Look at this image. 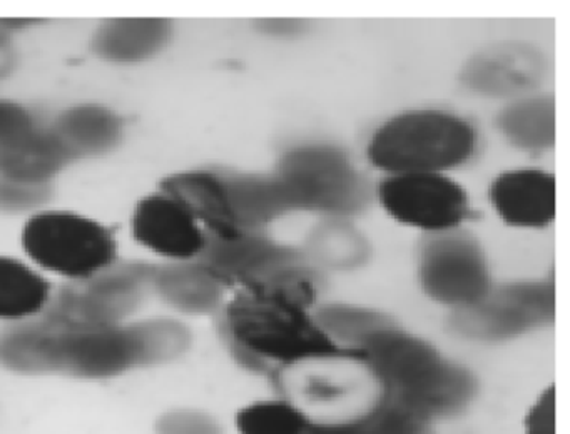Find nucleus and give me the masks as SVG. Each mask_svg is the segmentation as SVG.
Returning <instances> with one entry per match:
<instances>
[{
    "label": "nucleus",
    "mask_w": 570,
    "mask_h": 434,
    "mask_svg": "<svg viewBox=\"0 0 570 434\" xmlns=\"http://www.w3.org/2000/svg\"><path fill=\"white\" fill-rule=\"evenodd\" d=\"M189 334L173 320L138 326H72L46 316L0 337V361L24 373H58L101 379L138 364L178 356Z\"/></svg>",
    "instance_id": "nucleus-1"
},
{
    "label": "nucleus",
    "mask_w": 570,
    "mask_h": 434,
    "mask_svg": "<svg viewBox=\"0 0 570 434\" xmlns=\"http://www.w3.org/2000/svg\"><path fill=\"white\" fill-rule=\"evenodd\" d=\"M358 349L382 384L383 396L426 421L456 413L475 394V379L465 367L449 363L435 347L396 326L372 334Z\"/></svg>",
    "instance_id": "nucleus-2"
},
{
    "label": "nucleus",
    "mask_w": 570,
    "mask_h": 434,
    "mask_svg": "<svg viewBox=\"0 0 570 434\" xmlns=\"http://www.w3.org/2000/svg\"><path fill=\"white\" fill-rule=\"evenodd\" d=\"M226 331L236 357L263 373L272 363L363 361L362 351L330 339L308 309L268 294L243 289L226 309Z\"/></svg>",
    "instance_id": "nucleus-3"
},
{
    "label": "nucleus",
    "mask_w": 570,
    "mask_h": 434,
    "mask_svg": "<svg viewBox=\"0 0 570 434\" xmlns=\"http://www.w3.org/2000/svg\"><path fill=\"white\" fill-rule=\"evenodd\" d=\"M475 134L465 120L443 112H412L386 122L373 137L370 157L396 174H439L465 162Z\"/></svg>",
    "instance_id": "nucleus-4"
},
{
    "label": "nucleus",
    "mask_w": 570,
    "mask_h": 434,
    "mask_svg": "<svg viewBox=\"0 0 570 434\" xmlns=\"http://www.w3.org/2000/svg\"><path fill=\"white\" fill-rule=\"evenodd\" d=\"M22 243L39 266L76 283L115 264L111 233L96 220L76 214H39L26 226Z\"/></svg>",
    "instance_id": "nucleus-5"
},
{
    "label": "nucleus",
    "mask_w": 570,
    "mask_h": 434,
    "mask_svg": "<svg viewBox=\"0 0 570 434\" xmlns=\"http://www.w3.org/2000/svg\"><path fill=\"white\" fill-rule=\"evenodd\" d=\"M279 177L288 186L296 209L352 213L365 200V187L343 154L306 147L283 159Z\"/></svg>",
    "instance_id": "nucleus-6"
},
{
    "label": "nucleus",
    "mask_w": 570,
    "mask_h": 434,
    "mask_svg": "<svg viewBox=\"0 0 570 434\" xmlns=\"http://www.w3.org/2000/svg\"><path fill=\"white\" fill-rule=\"evenodd\" d=\"M155 270L141 264L109 266L62 290L48 316L72 326H115L136 309Z\"/></svg>",
    "instance_id": "nucleus-7"
},
{
    "label": "nucleus",
    "mask_w": 570,
    "mask_h": 434,
    "mask_svg": "<svg viewBox=\"0 0 570 434\" xmlns=\"http://www.w3.org/2000/svg\"><path fill=\"white\" fill-rule=\"evenodd\" d=\"M556 314L552 280L520 283L490 290L480 303L456 310L452 324L463 336L502 341L549 323Z\"/></svg>",
    "instance_id": "nucleus-8"
},
{
    "label": "nucleus",
    "mask_w": 570,
    "mask_h": 434,
    "mask_svg": "<svg viewBox=\"0 0 570 434\" xmlns=\"http://www.w3.org/2000/svg\"><path fill=\"white\" fill-rule=\"evenodd\" d=\"M423 289L436 303L466 309L492 290L485 256L472 237L440 233L425 244L420 263Z\"/></svg>",
    "instance_id": "nucleus-9"
},
{
    "label": "nucleus",
    "mask_w": 570,
    "mask_h": 434,
    "mask_svg": "<svg viewBox=\"0 0 570 434\" xmlns=\"http://www.w3.org/2000/svg\"><path fill=\"white\" fill-rule=\"evenodd\" d=\"M385 209L400 223L420 229H453L469 213L465 190L440 174H400L380 187Z\"/></svg>",
    "instance_id": "nucleus-10"
},
{
    "label": "nucleus",
    "mask_w": 570,
    "mask_h": 434,
    "mask_svg": "<svg viewBox=\"0 0 570 434\" xmlns=\"http://www.w3.org/2000/svg\"><path fill=\"white\" fill-rule=\"evenodd\" d=\"M198 257L199 264L223 286L239 284L243 289H255L279 270L302 260L296 250L253 233H243L233 239L209 234Z\"/></svg>",
    "instance_id": "nucleus-11"
},
{
    "label": "nucleus",
    "mask_w": 570,
    "mask_h": 434,
    "mask_svg": "<svg viewBox=\"0 0 570 434\" xmlns=\"http://www.w3.org/2000/svg\"><path fill=\"white\" fill-rule=\"evenodd\" d=\"M135 236L148 249L179 260L198 257L206 239L199 224L168 194L146 197L139 203Z\"/></svg>",
    "instance_id": "nucleus-12"
},
{
    "label": "nucleus",
    "mask_w": 570,
    "mask_h": 434,
    "mask_svg": "<svg viewBox=\"0 0 570 434\" xmlns=\"http://www.w3.org/2000/svg\"><path fill=\"white\" fill-rule=\"evenodd\" d=\"M546 62L533 47L503 43L476 53L463 70V79L476 92L510 96L532 89L542 79Z\"/></svg>",
    "instance_id": "nucleus-13"
},
{
    "label": "nucleus",
    "mask_w": 570,
    "mask_h": 434,
    "mask_svg": "<svg viewBox=\"0 0 570 434\" xmlns=\"http://www.w3.org/2000/svg\"><path fill=\"white\" fill-rule=\"evenodd\" d=\"M493 206L505 223L542 227L556 216V180L542 170H513L493 183Z\"/></svg>",
    "instance_id": "nucleus-14"
},
{
    "label": "nucleus",
    "mask_w": 570,
    "mask_h": 434,
    "mask_svg": "<svg viewBox=\"0 0 570 434\" xmlns=\"http://www.w3.org/2000/svg\"><path fill=\"white\" fill-rule=\"evenodd\" d=\"M163 187L196 223L205 224L212 236L233 239L243 234L233 214L225 183L218 177L206 172L178 174L166 180Z\"/></svg>",
    "instance_id": "nucleus-15"
},
{
    "label": "nucleus",
    "mask_w": 570,
    "mask_h": 434,
    "mask_svg": "<svg viewBox=\"0 0 570 434\" xmlns=\"http://www.w3.org/2000/svg\"><path fill=\"white\" fill-rule=\"evenodd\" d=\"M239 229L255 230L263 224L296 209L295 199L282 177H235L223 180Z\"/></svg>",
    "instance_id": "nucleus-16"
},
{
    "label": "nucleus",
    "mask_w": 570,
    "mask_h": 434,
    "mask_svg": "<svg viewBox=\"0 0 570 434\" xmlns=\"http://www.w3.org/2000/svg\"><path fill=\"white\" fill-rule=\"evenodd\" d=\"M153 283L169 304L186 313H212L222 303L223 284L199 263L155 270Z\"/></svg>",
    "instance_id": "nucleus-17"
},
{
    "label": "nucleus",
    "mask_w": 570,
    "mask_h": 434,
    "mask_svg": "<svg viewBox=\"0 0 570 434\" xmlns=\"http://www.w3.org/2000/svg\"><path fill=\"white\" fill-rule=\"evenodd\" d=\"M429 421L383 396L363 413L340 421L309 424L305 434H426Z\"/></svg>",
    "instance_id": "nucleus-18"
},
{
    "label": "nucleus",
    "mask_w": 570,
    "mask_h": 434,
    "mask_svg": "<svg viewBox=\"0 0 570 434\" xmlns=\"http://www.w3.org/2000/svg\"><path fill=\"white\" fill-rule=\"evenodd\" d=\"M119 120L115 114L99 106H82L69 110L56 124V139L71 157L108 150L119 137Z\"/></svg>",
    "instance_id": "nucleus-19"
},
{
    "label": "nucleus",
    "mask_w": 570,
    "mask_h": 434,
    "mask_svg": "<svg viewBox=\"0 0 570 434\" xmlns=\"http://www.w3.org/2000/svg\"><path fill=\"white\" fill-rule=\"evenodd\" d=\"M169 23L158 19L115 20L96 37V49L112 60H139L165 46Z\"/></svg>",
    "instance_id": "nucleus-20"
},
{
    "label": "nucleus",
    "mask_w": 570,
    "mask_h": 434,
    "mask_svg": "<svg viewBox=\"0 0 570 434\" xmlns=\"http://www.w3.org/2000/svg\"><path fill=\"white\" fill-rule=\"evenodd\" d=\"M45 277L11 257L0 256V319H26L51 303Z\"/></svg>",
    "instance_id": "nucleus-21"
},
{
    "label": "nucleus",
    "mask_w": 570,
    "mask_h": 434,
    "mask_svg": "<svg viewBox=\"0 0 570 434\" xmlns=\"http://www.w3.org/2000/svg\"><path fill=\"white\" fill-rule=\"evenodd\" d=\"M68 160V154L52 130H36L24 142L0 159V176L21 183L42 184L55 176Z\"/></svg>",
    "instance_id": "nucleus-22"
},
{
    "label": "nucleus",
    "mask_w": 570,
    "mask_h": 434,
    "mask_svg": "<svg viewBox=\"0 0 570 434\" xmlns=\"http://www.w3.org/2000/svg\"><path fill=\"white\" fill-rule=\"evenodd\" d=\"M503 134L525 149H546L556 140V107L550 99L523 100L500 116Z\"/></svg>",
    "instance_id": "nucleus-23"
},
{
    "label": "nucleus",
    "mask_w": 570,
    "mask_h": 434,
    "mask_svg": "<svg viewBox=\"0 0 570 434\" xmlns=\"http://www.w3.org/2000/svg\"><path fill=\"white\" fill-rule=\"evenodd\" d=\"M315 320L330 339L336 344H355V349L372 334L395 326L392 317L386 314L353 306L323 307L316 314Z\"/></svg>",
    "instance_id": "nucleus-24"
},
{
    "label": "nucleus",
    "mask_w": 570,
    "mask_h": 434,
    "mask_svg": "<svg viewBox=\"0 0 570 434\" xmlns=\"http://www.w3.org/2000/svg\"><path fill=\"white\" fill-rule=\"evenodd\" d=\"M312 420L288 401H258L236 414L239 434H305Z\"/></svg>",
    "instance_id": "nucleus-25"
},
{
    "label": "nucleus",
    "mask_w": 570,
    "mask_h": 434,
    "mask_svg": "<svg viewBox=\"0 0 570 434\" xmlns=\"http://www.w3.org/2000/svg\"><path fill=\"white\" fill-rule=\"evenodd\" d=\"M35 120L18 103L0 102V159L36 132Z\"/></svg>",
    "instance_id": "nucleus-26"
},
{
    "label": "nucleus",
    "mask_w": 570,
    "mask_h": 434,
    "mask_svg": "<svg viewBox=\"0 0 570 434\" xmlns=\"http://www.w3.org/2000/svg\"><path fill=\"white\" fill-rule=\"evenodd\" d=\"M159 434H222L218 421L198 410H175L158 421Z\"/></svg>",
    "instance_id": "nucleus-27"
},
{
    "label": "nucleus",
    "mask_w": 570,
    "mask_h": 434,
    "mask_svg": "<svg viewBox=\"0 0 570 434\" xmlns=\"http://www.w3.org/2000/svg\"><path fill=\"white\" fill-rule=\"evenodd\" d=\"M48 189L42 184L21 183L0 176V209L26 210L45 203Z\"/></svg>",
    "instance_id": "nucleus-28"
},
{
    "label": "nucleus",
    "mask_w": 570,
    "mask_h": 434,
    "mask_svg": "<svg viewBox=\"0 0 570 434\" xmlns=\"http://www.w3.org/2000/svg\"><path fill=\"white\" fill-rule=\"evenodd\" d=\"M523 434H556V387H547L530 406Z\"/></svg>",
    "instance_id": "nucleus-29"
},
{
    "label": "nucleus",
    "mask_w": 570,
    "mask_h": 434,
    "mask_svg": "<svg viewBox=\"0 0 570 434\" xmlns=\"http://www.w3.org/2000/svg\"><path fill=\"white\" fill-rule=\"evenodd\" d=\"M263 27L272 33H295L303 26L298 20H268V22L263 23Z\"/></svg>",
    "instance_id": "nucleus-30"
},
{
    "label": "nucleus",
    "mask_w": 570,
    "mask_h": 434,
    "mask_svg": "<svg viewBox=\"0 0 570 434\" xmlns=\"http://www.w3.org/2000/svg\"><path fill=\"white\" fill-rule=\"evenodd\" d=\"M6 42H8V36H6L4 29L0 26V49H4Z\"/></svg>",
    "instance_id": "nucleus-31"
}]
</instances>
